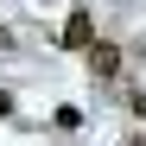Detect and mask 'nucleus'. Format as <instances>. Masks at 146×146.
<instances>
[{"label": "nucleus", "mask_w": 146, "mask_h": 146, "mask_svg": "<svg viewBox=\"0 0 146 146\" xmlns=\"http://www.w3.org/2000/svg\"><path fill=\"white\" fill-rule=\"evenodd\" d=\"M89 44H95V19H89V7H70V19H64V51H83V57H89Z\"/></svg>", "instance_id": "1"}, {"label": "nucleus", "mask_w": 146, "mask_h": 146, "mask_svg": "<svg viewBox=\"0 0 146 146\" xmlns=\"http://www.w3.org/2000/svg\"><path fill=\"white\" fill-rule=\"evenodd\" d=\"M13 114V89H0V121H7Z\"/></svg>", "instance_id": "4"}, {"label": "nucleus", "mask_w": 146, "mask_h": 146, "mask_svg": "<svg viewBox=\"0 0 146 146\" xmlns=\"http://www.w3.org/2000/svg\"><path fill=\"white\" fill-rule=\"evenodd\" d=\"M89 76H95V83H108V76H121V44H102V38L89 44Z\"/></svg>", "instance_id": "2"}, {"label": "nucleus", "mask_w": 146, "mask_h": 146, "mask_svg": "<svg viewBox=\"0 0 146 146\" xmlns=\"http://www.w3.org/2000/svg\"><path fill=\"white\" fill-rule=\"evenodd\" d=\"M127 108H133V121H146V89H140V95H127Z\"/></svg>", "instance_id": "3"}, {"label": "nucleus", "mask_w": 146, "mask_h": 146, "mask_svg": "<svg viewBox=\"0 0 146 146\" xmlns=\"http://www.w3.org/2000/svg\"><path fill=\"white\" fill-rule=\"evenodd\" d=\"M127 146H146V140H140V133H133V140H127Z\"/></svg>", "instance_id": "5"}]
</instances>
